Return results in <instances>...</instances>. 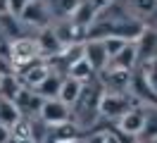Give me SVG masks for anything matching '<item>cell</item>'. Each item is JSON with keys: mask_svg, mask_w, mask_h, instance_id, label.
I'll return each instance as SVG.
<instances>
[{"mask_svg": "<svg viewBox=\"0 0 157 143\" xmlns=\"http://www.w3.org/2000/svg\"><path fill=\"white\" fill-rule=\"evenodd\" d=\"M102 91H105V88L100 84H93V86H88V88L83 84V91L78 95V100L71 105V122L76 124L81 131H83V129H90V126L100 119L98 107H100Z\"/></svg>", "mask_w": 157, "mask_h": 143, "instance_id": "cell-1", "label": "cell"}, {"mask_svg": "<svg viewBox=\"0 0 157 143\" xmlns=\"http://www.w3.org/2000/svg\"><path fill=\"white\" fill-rule=\"evenodd\" d=\"M7 57H10L12 72H14V74H19L24 67H29L31 62L40 60L36 38L19 36V38H14V41H10V46H7Z\"/></svg>", "mask_w": 157, "mask_h": 143, "instance_id": "cell-2", "label": "cell"}, {"mask_svg": "<svg viewBox=\"0 0 157 143\" xmlns=\"http://www.w3.org/2000/svg\"><path fill=\"white\" fill-rule=\"evenodd\" d=\"M138 100H133L128 93H112V91H102L98 112L102 119H119L121 114H126Z\"/></svg>", "mask_w": 157, "mask_h": 143, "instance_id": "cell-3", "label": "cell"}, {"mask_svg": "<svg viewBox=\"0 0 157 143\" xmlns=\"http://www.w3.org/2000/svg\"><path fill=\"white\" fill-rule=\"evenodd\" d=\"M143 126H145V107H140V105H133L126 114H121L117 119V131L128 136V138L140 136Z\"/></svg>", "mask_w": 157, "mask_h": 143, "instance_id": "cell-4", "label": "cell"}, {"mask_svg": "<svg viewBox=\"0 0 157 143\" xmlns=\"http://www.w3.org/2000/svg\"><path fill=\"white\" fill-rule=\"evenodd\" d=\"M50 10H48V2L45 0H31L26 2V7L21 10L19 14V22L26 24V26H38V29H45L50 24Z\"/></svg>", "mask_w": 157, "mask_h": 143, "instance_id": "cell-5", "label": "cell"}, {"mask_svg": "<svg viewBox=\"0 0 157 143\" xmlns=\"http://www.w3.org/2000/svg\"><path fill=\"white\" fill-rule=\"evenodd\" d=\"M38 117L50 126H57V124H64L71 119V107L64 105L59 98H52V100H43L38 110Z\"/></svg>", "mask_w": 157, "mask_h": 143, "instance_id": "cell-6", "label": "cell"}, {"mask_svg": "<svg viewBox=\"0 0 157 143\" xmlns=\"http://www.w3.org/2000/svg\"><path fill=\"white\" fill-rule=\"evenodd\" d=\"M128 91H131V98H133V100H138V103H143V105H152V107H157V93L152 91V86L147 84L143 69L131 72Z\"/></svg>", "mask_w": 157, "mask_h": 143, "instance_id": "cell-7", "label": "cell"}, {"mask_svg": "<svg viewBox=\"0 0 157 143\" xmlns=\"http://www.w3.org/2000/svg\"><path fill=\"white\" fill-rule=\"evenodd\" d=\"M98 76H100V86H102L105 91H112V93H128L131 72L114 69V67H105L102 72H98Z\"/></svg>", "mask_w": 157, "mask_h": 143, "instance_id": "cell-8", "label": "cell"}, {"mask_svg": "<svg viewBox=\"0 0 157 143\" xmlns=\"http://www.w3.org/2000/svg\"><path fill=\"white\" fill-rule=\"evenodd\" d=\"M136 53H138V65L157 60V29L155 26L143 29V34L136 41Z\"/></svg>", "mask_w": 157, "mask_h": 143, "instance_id": "cell-9", "label": "cell"}, {"mask_svg": "<svg viewBox=\"0 0 157 143\" xmlns=\"http://www.w3.org/2000/svg\"><path fill=\"white\" fill-rule=\"evenodd\" d=\"M48 74H50V67H48V62L40 57V60H36V62H31L29 67H24L17 76L21 79V84L26 86V88L33 91V88H38V86L45 81V76H48Z\"/></svg>", "mask_w": 157, "mask_h": 143, "instance_id": "cell-10", "label": "cell"}, {"mask_svg": "<svg viewBox=\"0 0 157 143\" xmlns=\"http://www.w3.org/2000/svg\"><path fill=\"white\" fill-rule=\"evenodd\" d=\"M36 43H38V53L43 60H50V57L59 55L64 48H62V43H59V38L55 36V31H52V26H45L38 31V36H36Z\"/></svg>", "mask_w": 157, "mask_h": 143, "instance_id": "cell-11", "label": "cell"}, {"mask_svg": "<svg viewBox=\"0 0 157 143\" xmlns=\"http://www.w3.org/2000/svg\"><path fill=\"white\" fill-rule=\"evenodd\" d=\"M52 31H55V36L59 38L62 48L74 46V43H86V34H88V29L74 26L69 19H67V22H59L57 26H52Z\"/></svg>", "mask_w": 157, "mask_h": 143, "instance_id": "cell-12", "label": "cell"}, {"mask_svg": "<svg viewBox=\"0 0 157 143\" xmlns=\"http://www.w3.org/2000/svg\"><path fill=\"white\" fill-rule=\"evenodd\" d=\"M83 57H86L88 65L95 69V74L102 72L109 62V57H107V53H105V48H102L100 41H86V43H83Z\"/></svg>", "mask_w": 157, "mask_h": 143, "instance_id": "cell-13", "label": "cell"}, {"mask_svg": "<svg viewBox=\"0 0 157 143\" xmlns=\"http://www.w3.org/2000/svg\"><path fill=\"white\" fill-rule=\"evenodd\" d=\"M138 65V53H136V43H126L119 50L117 55L107 62V67L114 69H124V72H133V67Z\"/></svg>", "mask_w": 157, "mask_h": 143, "instance_id": "cell-14", "label": "cell"}, {"mask_svg": "<svg viewBox=\"0 0 157 143\" xmlns=\"http://www.w3.org/2000/svg\"><path fill=\"white\" fill-rule=\"evenodd\" d=\"M14 105H17V110L21 112V117H24V114H38L40 105H43V98H38L31 88L24 86V88H21V93L17 95Z\"/></svg>", "mask_w": 157, "mask_h": 143, "instance_id": "cell-15", "label": "cell"}, {"mask_svg": "<svg viewBox=\"0 0 157 143\" xmlns=\"http://www.w3.org/2000/svg\"><path fill=\"white\" fill-rule=\"evenodd\" d=\"M95 19H98V12L93 10V5H90L88 0H81V2H78V7L74 10V14H71V19H69V22H71L74 26L88 29Z\"/></svg>", "mask_w": 157, "mask_h": 143, "instance_id": "cell-16", "label": "cell"}, {"mask_svg": "<svg viewBox=\"0 0 157 143\" xmlns=\"http://www.w3.org/2000/svg\"><path fill=\"white\" fill-rule=\"evenodd\" d=\"M21 88H24L21 79L14 74V72H10V74L2 76V81H0V98H2V100L14 103V100H17V95L21 93Z\"/></svg>", "mask_w": 157, "mask_h": 143, "instance_id": "cell-17", "label": "cell"}, {"mask_svg": "<svg viewBox=\"0 0 157 143\" xmlns=\"http://www.w3.org/2000/svg\"><path fill=\"white\" fill-rule=\"evenodd\" d=\"M81 91H83V84H81V81L71 79V76H64V79H62V86H59V95H57V98H59L64 105H69V107H71V105L78 100Z\"/></svg>", "mask_w": 157, "mask_h": 143, "instance_id": "cell-18", "label": "cell"}, {"mask_svg": "<svg viewBox=\"0 0 157 143\" xmlns=\"http://www.w3.org/2000/svg\"><path fill=\"white\" fill-rule=\"evenodd\" d=\"M62 79H64V76L50 72V74L45 76V81H43L38 88H33V93L38 95V98H43V100H52V98H57V95H59V86H62Z\"/></svg>", "mask_w": 157, "mask_h": 143, "instance_id": "cell-19", "label": "cell"}, {"mask_svg": "<svg viewBox=\"0 0 157 143\" xmlns=\"http://www.w3.org/2000/svg\"><path fill=\"white\" fill-rule=\"evenodd\" d=\"M48 2V10H50V17H57L59 22H67L71 19L74 10L78 7L81 0H45Z\"/></svg>", "mask_w": 157, "mask_h": 143, "instance_id": "cell-20", "label": "cell"}, {"mask_svg": "<svg viewBox=\"0 0 157 143\" xmlns=\"http://www.w3.org/2000/svg\"><path fill=\"white\" fill-rule=\"evenodd\" d=\"M21 119V112L17 110V105L10 103V100H2L0 98V126L5 129H12L14 124Z\"/></svg>", "mask_w": 157, "mask_h": 143, "instance_id": "cell-21", "label": "cell"}, {"mask_svg": "<svg viewBox=\"0 0 157 143\" xmlns=\"http://www.w3.org/2000/svg\"><path fill=\"white\" fill-rule=\"evenodd\" d=\"M67 76L76 79V81H81V84H86V81H90V79L95 76V69L88 65V60H86V57H81L76 65H71V67H69Z\"/></svg>", "mask_w": 157, "mask_h": 143, "instance_id": "cell-22", "label": "cell"}, {"mask_svg": "<svg viewBox=\"0 0 157 143\" xmlns=\"http://www.w3.org/2000/svg\"><path fill=\"white\" fill-rule=\"evenodd\" d=\"M0 31L10 38V41H14V38H19L21 22L14 17V14H10V12H2V14H0Z\"/></svg>", "mask_w": 157, "mask_h": 143, "instance_id": "cell-23", "label": "cell"}, {"mask_svg": "<svg viewBox=\"0 0 157 143\" xmlns=\"http://www.w3.org/2000/svg\"><path fill=\"white\" fill-rule=\"evenodd\" d=\"M50 138V124H45L40 117L31 119V141L33 143H48Z\"/></svg>", "mask_w": 157, "mask_h": 143, "instance_id": "cell-24", "label": "cell"}, {"mask_svg": "<svg viewBox=\"0 0 157 143\" xmlns=\"http://www.w3.org/2000/svg\"><path fill=\"white\" fill-rule=\"evenodd\" d=\"M10 133H12V138H17V141H26V138H31V119H29V117H21L19 122L10 129Z\"/></svg>", "mask_w": 157, "mask_h": 143, "instance_id": "cell-25", "label": "cell"}, {"mask_svg": "<svg viewBox=\"0 0 157 143\" xmlns=\"http://www.w3.org/2000/svg\"><path fill=\"white\" fill-rule=\"evenodd\" d=\"M131 5L136 10V14H140V17H150L157 12V0H131Z\"/></svg>", "mask_w": 157, "mask_h": 143, "instance_id": "cell-26", "label": "cell"}, {"mask_svg": "<svg viewBox=\"0 0 157 143\" xmlns=\"http://www.w3.org/2000/svg\"><path fill=\"white\" fill-rule=\"evenodd\" d=\"M100 43H102V48H105V53H107V57L109 60H112V57L117 55L119 50H121V48L126 46V41H121V38H105V41H100Z\"/></svg>", "mask_w": 157, "mask_h": 143, "instance_id": "cell-27", "label": "cell"}, {"mask_svg": "<svg viewBox=\"0 0 157 143\" xmlns=\"http://www.w3.org/2000/svg\"><path fill=\"white\" fill-rule=\"evenodd\" d=\"M140 69H143V74H145L147 84L152 86V91L157 93V60H152V62H145V65H140Z\"/></svg>", "mask_w": 157, "mask_h": 143, "instance_id": "cell-28", "label": "cell"}, {"mask_svg": "<svg viewBox=\"0 0 157 143\" xmlns=\"http://www.w3.org/2000/svg\"><path fill=\"white\" fill-rule=\"evenodd\" d=\"M140 136H147V141H152L157 136V114L145 112V126H143V133H140Z\"/></svg>", "mask_w": 157, "mask_h": 143, "instance_id": "cell-29", "label": "cell"}, {"mask_svg": "<svg viewBox=\"0 0 157 143\" xmlns=\"http://www.w3.org/2000/svg\"><path fill=\"white\" fill-rule=\"evenodd\" d=\"M26 2H29V0H7V12H10V14H14V17L19 19L21 10L26 7Z\"/></svg>", "mask_w": 157, "mask_h": 143, "instance_id": "cell-30", "label": "cell"}, {"mask_svg": "<svg viewBox=\"0 0 157 143\" xmlns=\"http://www.w3.org/2000/svg\"><path fill=\"white\" fill-rule=\"evenodd\" d=\"M10 138H12L10 129H5V126H0V143H7Z\"/></svg>", "mask_w": 157, "mask_h": 143, "instance_id": "cell-31", "label": "cell"}, {"mask_svg": "<svg viewBox=\"0 0 157 143\" xmlns=\"http://www.w3.org/2000/svg\"><path fill=\"white\" fill-rule=\"evenodd\" d=\"M2 65H5V62H0V81H2V76H5V74H10V69H5Z\"/></svg>", "mask_w": 157, "mask_h": 143, "instance_id": "cell-32", "label": "cell"}, {"mask_svg": "<svg viewBox=\"0 0 157 143\" xmlns=\"http://www.w3.org/2000/svg\"><path fill=\"white\" fill-rule=\"evenodd\" d=\"M62 143H83L81 138H74V141H62Z\"/></svg>", "mask_w": 157, "mask_h": 143, "instance_id": "cell-33", "label": "cell"}, {"mask_svg": "<svg viewBox=\"0 0 157 143\" xmlns=\"http://www.w3.org/2000/svg\"><path fill=\"white\" fill-rule=\"evenodd\" d=\"M7 143H19V141H17V138H10V141H7Z\"/></svg>", "mask_w": 157, "mask_h": 143, "instance_id": "cell-34", "label": "cell"}, {"mask_svg": "<svg viewBox=\"0 0 157 143\" xmlns=\"http://www.w3.org/2000/svg\"><path fill=\"white\" fill-rule=\"evenodd\" d=\"M19 143H33V141H31V138H26V141H19Z\"/></svg>", "mask_w": 157, "mask_h": 143, "instance_id": "cell-35", "label": "cell"}, {"mask_svg": "<svg viewBox=\"0 0 157 143\" xmlns=\"http://www.w3.org/2000/svg\"><path fill=\"white\" fill-rule=\"evenodd\" d=\"M147 143H157V136H155V138H152V141H147Z\"/></svg>", "mask_w": 157, "mask_h": 143, "instance_id": "cell-36", "label": "cell"}, {"mask_svg": "<svg viewBox=\"0 0 157 143\" xmlns=\"http://www.w3.org/2000/svg\"><path fill=\"white\" fill-rule=\"evenodd\" d=\"M107 2H114V0H107Z\"/></svg>", "mask_w": 157, "mask_h": 143, "instance_id": "cell-37", "label": "cell"}]
</instances>
